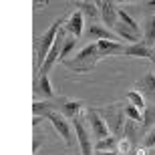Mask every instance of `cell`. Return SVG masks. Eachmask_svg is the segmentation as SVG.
<instances>
[{
  "label": "cell",
  "mask_w": 155,
  "mask_h": 155,
  "mask_svg": "<svg viewBox=\"0 0 155 155\" xmlns=\"http://www.w3.org/2000/svg\"><path fill=\"white\" fill-rule=\"evenodd\" d=\"M83 28H85V16H83V12L81 10L73 12V14L67 18V22H64V30L69 32V36L79 38V36L83 35Z\"/></svg>",
  "instance_id": "9"
},
{
  "label": "cell",
  "mask_w": 155,
  "mask_h": 155,
  "mask_svg": "<svg viewBox=\"0 0 155 155\" xmlns=\"http://www.w3.org/2000/svg\"><path fill=\"white\" fill-rule=\"evenodd\" d=\"M147 155H155V149H147Z\"/></svg>",
  "instance_id": "26"
},
{
  "label": "cell",
  "mask_w": 155,
  "mask_h": 155,
  "mask_svg": "<svg viewBox=\"0 0 155 155\" xmlns=\"http://www.w3.org/2000/svg\"><path fill=\"white\" fill-rule=\"evenodd\" d=\"M87 35L91 36V38H97V40H111V42H119L121 40L115 32H111L107 26H103V24L97 22V20H91V22H89Z\"/></svg>",
  "instance_id": "8"
},
{
  "label": "cell",
  "mask_w": 155,
  "mask_h": 155,
  "mask_svg": "<svg viewBox=\"0 0 155 155\" xmlns=\"http://www.w3.org/2000/svg\"><path fill=\"white\" fill-rule=\"evenodd\" d=\"M147 4H149V6H155V0H153V2H147Z\"/></svg>",
  "instance_id": "27"
},
{
  "label": "cell",
  "mask_w": 155,
  "mask_h": 155,
  "mask_svg": "<svg viewBox=\"0 0 155 155\" xmlns=\"http://www.w3.org/2000/svg\"><path fill=\"white\" fill-rule=\"evenodd\" d=\"M81 111V103H77V101H73V103H71V101H64L63 105H61V111H58V113H63L64 117H67V119H77V113H79Z\"/></svg>",
  "instance_id": "14"
},
{
  "label": "cell",
  "mask_w": 155,
  "mask_h": 155,
  "mask_svg": "<svg viewBox=\"0 0 155 155\" xmlns=\"http://www.w3.org/2000/svg\"><path fill=\"white\" fill-rule=\"evenodd\" d=\"M64 22H67V18H58V20H54V24L46 30L45 35L38 36L36 46H35V67H36V71H40V67H42V63H45L46 54L51 52L52 45H54V40H57V35L61 32V28L64 26Z\"/></svg>",
  "instance_id": "2"
},
{
  "label": "cell",
  "mask_w": 155,
  "mask_h": 155,
  "mask_svg": "<svg viewBox=\"0 0 155 155\" xmlns=\"http://www.w3.org/2000/svg\"><path fill=\"white\" fill-rule=\"evenodd\" d=\"M143 149H155V125L149 129V133L143 137Z\"/></svg>",
  "instance_id": "22"
},
{
  "label": "cell",
  "mask_w": 155,
  "mask_h": 155,
  "mask_svg": "<svg viewBox=\"0 0 155 155\" xmlns=\"http://www.w3.org/2000/svg\"><path fill=\"white\" fill-rule=\"evenodd\" d=\"M127 99L131 101L129 105H133V107H137V109H143L145 103H143V97H141V93L139 91H129L127 93Z\"/></svg>",
  "instance_id": "19"
},
{
  "label": "cell",
  "mask_w": 155,
  "mask_h": 155,
  "mask_svg": "<svg viewBox=\"0 0 155 155\" xmlns=\"http://www.w3.org/2000/svg\"><path fill=\"white\" fill-rule=\"evenodd\" d=\"M139 93H143V95H147V97H151L155 101V75H151V73H147V75L141 79V83H139Z\"/></svg>",
  "instance_id": "12"
},
{
  "label": "cell",
  "mask_w": 155,
  "mask_h": 155,
  "mask_svg": "<svg viewBox=\"0 0 155 155\" xmlns=\"http://www.w3.org/2000/svg\"><path fill=\"white\" fill-rule=\"evenodd\" d=\"M153 125H155V105L143 113V127L149 129V127H153Z\"/></svg>",
  "instance_id": "21"
},
{
  "label": "cell",
  "mask_w": 155,
  "mask_h": 155,
  "mask_svg": "<svg viewBox=\"0 0 155 155\" xmlns=\"http://www.w3.org/2000/svg\"><path fill=\"white\" fill-rule=\"evenodd\" d=\"M87 119H89V125H91L93 137L97 139V141H101V139H107V137L111 135L109 125H107V121L103 119V115H101L99 111L89 109V111H87Z\"/></svg>",
  "instance_id": "4"
},
{
  "label": "cell",
  "mask_w": 155,
  "mask_h": 155,
  "mask_svg": "<svg viewBox=\"0 0 155 155\" xmlns=\"http://www.w3.org/2000/svg\"><path fill=\"white\" fill-rule=\"evenodd\" d=\"M35 93L38 95V97H45V99H51L52 95H54V91H52V87H51V81H48V75H42L38 81H36Z\"/></svg>",
  "instance_id": "10"
},
{
  "label": "cell",
  "mask_w": 155,
  "mask_h": 155,
  "mask_svg": "<svg viewBox=\"0 0 155 155\" xmlns=\"http://www.w3.org/2000/svg\"><path fill=\"white\" fill-rule=\"evenodd\" d=\"M79 10L83 12V16H89L91 20H97V16H99V6H97V2H79Z\"/></svg>",
  "instance_id": "15"
},
{
  "label": "cell",
  "mask_w": 155,
  "mask_h": 155,
  "mask_svg": "<svg viewBox=\"0 0 155 155\" xmlns=\"http://www.w3.org/2000/svg\"><path fill=\"white\" fill-rule=\"evenodd\" d=\"M75 45H77V38H73V36L67 35V40H64V45H63V54H61V61H67V54L75 48Z\"/></svg>",
  "instance_id": "20"
},
{
  "label": "cell",
  "mask_w": 155,
  "mask_h": 155,
  "mask_svg": "<svg viewBox=\"0 0 155 155\" xmlns=\"http://www.w3.org/2000/svg\"><path fill=\"white\" fill-rule=\"evenodd\" d=\"M99 6V14H101V20H103V26L111 30V32H115L117 24H119V14H117V6L115 2H109V0H105V2H97Z\"/></svg>",
  "instance_id": "6"
},
{
  "label": "cell",
  "mask_w": 155,
  "mask_h": 155,
  "mask_svg": "<svg viewBox=\"0 0 155 155\" xmlns=\"http://www.w3.org/2000/svg\"><path fill=\"white\" fill-rule=\"evenodd\" d=\"M103 119L107 121V125H109V131L113 133V137L117 139H123V133H125V111H115V109H107L101 113Z\"/></svg>",
  "instance_id": "3"
},
{
  "label": "cell",
  "mask_w": 155,
  "mask_h": 155,
  "mask_svg": "<svg viewBox=\"0 0 155 155\" xmlns=\"http://www.w3.org/2000/svg\"><path fill=\"white\" fill-rule=\"evenodd\" d=\"M125 115L129 117V121H143V115L137 111V107H133V105H127L125 107Z\"/></svg>",
  "instance_id": "23"
},
{
  "label": "cell",
  "mask_w": 155,
  "mask_h": 155,
  "mask_svg": "<svg viewBox=\"0 0 155 155\" xmlns=\"http://www.w3.org/2000/svg\"><path fill=\"white\" fill-rule=\"evenodd\" d=\"M143 45H147L149 48L155 46V14L147 20L145 24V30H143Z\"/></svg>",
  "instance_id": "13"
},
{
  "label": "cell",
  "mask_w": 155,
  "mask_h": 155,
  "mask_svg": "<svg viewBox=\"0 0 155 155\" xmlns=\"http://www.w3.org/2000/svg\"><path fill=\"white\" fill-rule=\"evenodd\" d=\"M117 14H119V22H123L127 26V28H131L133 32H137V35H141V30H139V26H137V22H135V20H133L131 16H129V14H127L125 10H119L117 12Z\"/></svg>",
  "instance_id": "18"
},
{
  "label": "cell",
  "mask_w": 155,
  "mask_h": 155,
  "mask_svg": "<svg viewBox=\"0 0 155 155\" xmlns=\"http://www.w3.org/2000/svg\"><path fill=\"white\" fill-rule=\"evenodd\" d=\"M119 51L125 52V48H123V45H121V42L97 40V42H93V45L85 46V48H83V51H81L79 54L73 58V61H64V63L81 73V71L93 69V67H95V63H97L101 57H107V54H113V52H119Z\"/></svg>",
  "instance_id": "1"
},
{
  "label": "cell",
  "mask_w": 155,
  "mask_h": 155,
  "mask_svg": "<svg viewBox=\"0 0 155 155\" xmlns=\"http://www.w3.org/2000/svg\"><path fill=\"white\" fill-rule=\"evenodd\" d=\"M46 119L52 123V127L57 129V133L63 137V141L67 145L73 143V131H71V123L69 119L63 115V113H58V111H51L48 115H46Z\"/></svg>",
  "instance_id": "5"
},
{
  "label": "cell",
  "mask_w": 155,
  "mask_h": 155,
  "mask_svg": "<svg viewBox=\"0 0 155 155\" xmlns=\"http://www.w3.org/2000/svg\"><path fill=\"white\" fill-rule=\"evenodd\" d=\"M73 127H75V135H77V141H79V149H81V155H95L93 151V143H91V137L87 135V129L83 125V121L77 117L73 119Z\"/></svg>",
  "instance_id": "7"
},
{
  "label": "cell",
  "mask_w": 155,
  "mask_h": 155,
  "mask_svg": "<svg viewBox=\"0 0 155 155\" xmlns=\"http://www.w3.org/2000/svg\"><path fill=\"white\" fill-rule=\"evenodd\" d=\"M95 155H119V151H95Z\"/></svg>",
  "instance_id": "24"
},
{
  "label": "cell",
  "mask_w": 155,
  "mask_h": 155,
  "mask_svg": "<svg viewBox=\"0 0 155 155\" xmlns=\"http://www.w3.org/2000/svg\"><path fill=\"white\" fill-rule=\"evenodd\" d=\"M51 111H54V103L40 101V103H35V105H32V113H35V117H46Z\"/></svg>",
  "instance_id": "17"
},
{
  "label": "cell",
  "mask_w": 155,
  "mask_h": 155,
  "mask_svg": "<svg viewBox=\"0 0 155 155\" xmlns=\"http://www.w3.org/2000/svg\"><path fill=\"white\" fill-rule=\"evenodd\" d=\"M151 61H153V64H155V46H153V51H151Z\"/></svg>",
  "instance_id": "25"
},
{
  "label": "cell",
  "mask_w": 155,
  "mask_h": 155,
  "mask_svg": "<svg viewBox=\"0 0 155 155\" xmlns=\"http://www.w3.org/2000/svg\"><path fill=\"white\" fill-rule=\"evenodd\" d=\"M151 51L153 48H149L147 45H143V40L141 42H137V45H131L125 48V54L127 57H143V58H151Z\"/></svg>",
  "instance_id": "11"
},
{
  "label": "cell",
  "mask_w": 155,
  "mask_h": 155,
  "mask_svg": "<svg viewBox=\"0 0 155 155\" xmlns=\"http://www.w3.org/2000/svg\"><path fill=\"white\" fill-rule=\"evenodd\" d=\"M117 143H119V139L109 135L107 139H101L95 143V151H115L117 149Z\"/></svg>",
  "instance_id": "16"
}]
</instances>
